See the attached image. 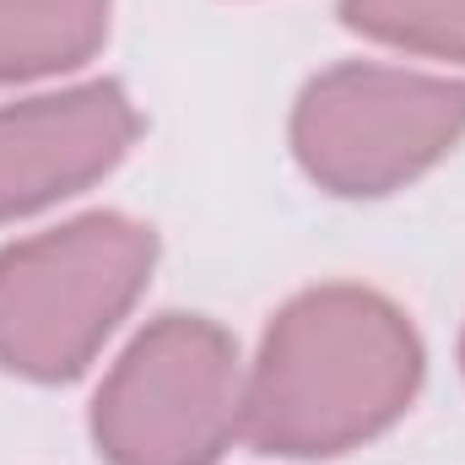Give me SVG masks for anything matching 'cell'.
Here are the masks:
<instances>
[{"instance_id":"1","label":"cell","mask_w":465,"mask_h":465,"mask_svg":"<svg viewBox=\"0 0 465 465\" xmlns=\"http://www.w3.org/2000/svg\"><path fill=\"white\" fill-rule=\"evenodd\" d=\"M422 373L411 325L373 292L325 287L271 325L243 422L260 450L336 455L401 417Z\"/></svg>"},{"instance_id":"2","label":"cell","mask_w":465,"mask_h":465,"mask_svg":"<svg viewBox=\"0 0 465 465\" xmlns=\"http://www.w3.org/2000/svg\"><path fill=\"white\" fill-rule=\"evenodd\" d=\"M152 271V232L82 217L0 254V357L16 373H76L124 320Z\"/></svg>"},{"instance_id":"3","label":"cell","mask_w":465,"mask_h":465,"mask_svg":"<svg viewBox=\"0 0 465 465\" xmlns=\"http://www.w3.org/2000/svg\"><path fill=\"white\" fill-rule=\"evenodd\" d=\"M238 362L206 320L168 314L98 390V444L114 465H212L238 422Z\"/></svg>"},{"instance_id":"4","label":"cell","mask_w":465,"mask_h":465,"mask_svg":"<svg viewBox=\"0 0 465 465\" xmlns=\"http://www.w3.org/2000/svg\"><path fill=\"white\" fill-rule=\"evenodd\" d=\"M465 130V82L411 76L384 65H347L320 76L298 104V152L314 179L341 195H379L433 157H444Z\"/></svg>"},{"instance_id":"5","label":"cell","mask_w":465,"mask_h":465,"mask_svg":"<svg viewBox=\"0 0 465 465\" xmlns=\"http://www.w3.org/2000/svg\"><path fill=\"white\" fill-rule=\"evenodd\" d=\"M135 135V114L119 87H76L0 109V217L33 212L54 195L82 190Z\"/></svg>"},{"instance_id":"6","label":"cell","mask_w":465,"mask_h":465,"mask_svg":"<svg viewBox=\"0 0 465 465\" xmlns=\"http://www.w3.org/2000/svg\"><path fill=\"white\" fill-rule=\"evenodd\" d=\"M109 33V0H0V82L87 60Z\"/></svg>"},{"instance_id":"7","label":"cell","mask_w":465,"mask_h":465,"mask_svg":"<svg viewBox=\"0 0 465 465\" xmlns=\"http://www.w3.org/2000/svg\"><path fill=\"white\" fill-rule=\"evenodd\" d=\"M341 11L357 33L384 44L465 60V0H347Z\"/></svg>"}]
</instances>
